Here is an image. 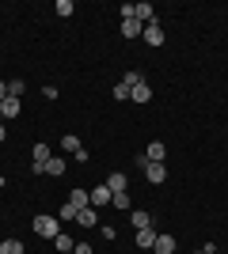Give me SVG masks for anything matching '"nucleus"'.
<instances>
[{"label":"nucleus","instance_id":"obj_30","mask_svg":"<svg viewBox=\"0 0 228 254\" xmlns=\"http://www.w3.org/2000/svg\"><path fill=\"white\" fill-rule=\"evenodd\" d=\"M4 137H8V129H4V126H0V140H4Z\"/></svg>","mask_w":228,"mask_h":254},{"label":"nucleus","instance_id":"obj_18","mask_svg":"<svg viewBox=\"0 0 228 254\" xmlns=\"http://www.w3.org/2000/svg\"><path fill=\"white\" fill-rule=\"evenodd\" d=\"M0 254H27V251H23L19 239H4V243H0Z\"/></svg>","mask_w":228,"mask_h":254},{"label":"nucleus","instance_id":"obj_19","mask_svg":"<svg viewBox=\"0 0 228 254\" xmlns=\"http://www.w3.org/2000/svg\"><path fill=\"white\" fill-rule=\"evenodd\" d=\"M54 247H57V251H61V254H69V251H73V235H65V232H61V235H57V239H54Z\"/></svg>","mask_w":228,"mask_h":254},{"label":"nucleus","instance_id":"obj_10","mask_svg":"<svg viewBox=\"0 0 228 254\" xmlns=\"http://www.w3.org/2000/svg\"><path fill=\"white\" fill-rule=\"evenodd\" d=\"M130 99H133V103H149V99H152V87L145 84V80H141V84H133L130 87Z\"/></svg>","mask_w":228,"mask_h":254},{"label":"nucleus","instance_id":"obj_33","mask_svg":"<svg viewBox=\"0 0 228 254\" xmlns=\"http://www.w3.org/2000/svg\"><path fill=\"white\" fill-rule=\"evenodd\" d=\"M69 254H73V251H69Z\"/></svg>","mask_w":228,"mask_h":254},{"label":"nucleus","instance_id":"obj_17","mask_svg":"<svg viewBox=\"0 0 228 254\" xmlns=\"http://www.w3.org/2000/svg\"><path fill=\"white\" fill-rule=\"evenodd\" d=\"M130 224L141 232V228H152V216H149V212H130Z\"/></svg>","mask_w":228,"mask_h":254},{"label":"nucleus","instance_id":"obj_15","mask_svg":"<svg viewBox=\"0 0 228 254\" xmlns=\"http://www.w3.org/2000/svg\"><path fill=\"white\" fill-rule=\"evenodd\" d=\"M61 148H65L69 156H76V152L84 148V144H80V137H76V133H65V137H61Z\"/></svg>","mask_w":228,"mask_h":254},{"label":"nucleus","instance_id":"obj_3","mask_svg":"<svg viewBox=\"0 0 228 254\" xmlns=\"http://www.w3.org/2000/svg\"><path fill=\"white\" fill-rule=\"evenodd\" d=\"M107 186H110V193H126V190H130L126 171H110V175H107Z\"/></svg>","mask_w":228,"mask_h":254},{"label":"nucleus","instance_id":"obj_2","mask_svg":"<svg viewBox=\"0 0 228 254\" xmlns=\"http://www.w3.org/2000/svg\"><path fill=\"white\" fill-rule=\"evenodd\" d=\"M137 163H141V171H145V179H149L152 182V186H160V182L163 179H167V167H163V163H149V159H137Z\"/></svg>","mask_w":228,"mask_h":254},{"label":"nucleus","instance_id":"obj_13","mask_svg":"<svg viewBox=\"0 0 228 254\" xmlns=\"http://www.w3.org/2000/svg\"><path fill=\"white\" fill-rule=\"evenodd\" d=\"M137 247H141V251H152V247H156V232H152V228H141V232H137Z\"/></svg>","mask_w":228,"mask_h":254},{"label":"nucleus","instance_id":"obj_26","mask_svg":"<svg viewBox=\"0 0 228 254\" xmlns=\"http://www.w3.org/2000/svg\"><path fill=\"white\" fill-rule=\"evenodd\" d=\"M122 84H130V87L141 84V72H126V76H122Z\"/></svg>","mask_w":228,"mask_h":254},{"label":"nucleus","instance_id":"obj_22","mask_svg":"<svg viewBox=\"0 0 228 254\" xmlns=\"http://www.w3.org/2000/svg\"><path fill=\"white\" fill-rule=\"evenodd\" d=\"M110 205H114V209H122V212H130V193H114V197H110Z\"/></svg>","mask_w":228,"mask_h":254},{"label":"nucleus","instance_id":"obj_5","mask_svg":"<svg viewBox=\"0 0 228 254\" xmlns=\"http://www.w3.org/2000/svg\"><path fill=\"white\" fill-rule=\"evenodd\" d=\"M110 197H114V193H110L107 182H103V186H95V190H91V209H103V205H110Z\"/></svg>","mask_w":228,"mask_h":254},{"label":"nucleus","instance_id":"obj_32","mask_svg":"<svg viewBox=\"0 0 228 254\" xmlns=\"http://www.w3.org/2000/svg\"><path fill=\"white\" fill-rule=\"evenodd\" d=\"M145 254H156V251H145Z\"/></svg>","mask_w":228,"mask_h":254},{"label":"nucleus","instance_id":"obj_24","mask_svg":"<svg viewBox=\"0 0 228 254\" xmlns=\"http://www.w3.org/2000/svg\"><path fill=\"white\" fill-rule=\"evenodd\" d=\"M99 228H103V239H110V243L118 239V228H114V224H99Z\"/></svg>","mask_w":228,"mask_h":254},{"label":"nucleus","instance_id":"obj_1","mask_svg":"<svg viewBox=\"0 0 228 254\" xmlns=\"http://www.w3.org/2000/svg\"><path fill=\"white\" fill-rule=\"evenodd\" d=\"M31 224H34V232L42 235V239H57V235H61V220H54L50 212H38Z\"/></svg>","mask_w":228,"mask_h":254},{"label":"nucleus","instance_id":"obj_9","mask_svg":"<svg viewBox=\"0 0 228 254\" xmlns=\"http://www.w3.org/2000/svg\"><path fill=\"white\" fill-rule=\"evenodd\" d=\"M69 205L73 209H87L91 205V190H69Z\"/></svg>","mask_w":228,"mask_h":254},{"label":"nucleus","instance_id":"obj_4","mask_svg":"<svg viewBox=\"0 0 228 254\" xmlns=\"http://www.w3.org/2000/svg\"><path fill=\"white\" fill-rule=\"evenodd\" d=\"M19 110H23V103L15 95H8L4 103H0V114H4V122H11V118H19Z\"/></svg>","mask_w":228,"mask_h":254},{"label":"nucleus","instance_id":"obj_29","mask_svg":"<svg viewBox=\"0 0 228 254\" xmlns=\"http://www.w3.org/2000/svg\"><path fill=\"white\" fill-rule=\"evenodd\" d=\"M4 99H8V84H4V80H0V103H4Z\"/></svg>","mask_w":228,"mask_h":254},{"label":"nucleus","instance_id":"obj_7","mask_svg":"<svg viewBox=\"0 0 228 254\" xmlns=\"http://www.w3.org/2000/svg\"><path fill=\"white\" fill-rule=\"evenodd\" d=\"M76 224H80V228H95V224H99V209H91V205L80 209V212H76Z\"/></svg>","mask_w":228,"mask_h":254},{"label":"nucleus","instance_id":"obj_28","mask_svg":"<svg viewBox=\"0 0 228 254\" xmlns=\"http://www.w3.org/2000/svg\"><path fill=\"white\" fill-rule=\"evenodd\" d=\"M194 254H217V247H213V243H206L202 251H194Z\"/></svg>","mask_w":228,"mask_h":254},{"label":"nucleus","instance_id":"obj_16","mask_svg":"<svg viewBox=\"0 0 228 254\" xmlns=\"http://www.w3.org/2000/svg\"><path fill=\"white\" fill-rule=\"evenodd\" d=\"M65 167H69L65 159H61V156H54L50 163H46V175H54V179H61V175H65Z\"/></svg>","mask_w":228,"mask_h":254},{"label":"nucleus","instance_id":"obj_27","mask_svg":"<svg viewBox=\"0 0 228 254\" xmlns=\"http://www.w3.org/2000/svg\"><path fill=\"white\" fill-rule=\"evenodd\" d=\"M73 254H95V251H91V243H76Z\"/></svg>","mask_w":228,"mask_h":254},{"label":"nucleus","instance_id":"obj_21","mask_svg":"<svg viewBox=\"0 0 228 254\" xmlns=\"http://www.w3.org/2000/svg\"><path fill=\"white\" fill-rule=\"evenodd\" d=\"M54 11H57V15H61V19H69V15H73V0H57V4H54Z\"/></svg>","mask_w":228,"mask_h":254},{"label":"nucleus","instance_id":"obj_31","mask_svg":"<svg viewBox=\"0 0 228 254\" xmlns=\"http://www.w3.org/2000/svg\"><path fill=\"white\" fill-rule=\"evenodd\" d=\"M0 126H4V114H0Z\"/></svg>","mask_w":228,"mask_h":254},{"label":"nucleus","instance_id":"obj_20","mask_svg":"<svg viewBox=\"0 0 228 254\" xmlns=\"http://www.w3.org/2000/svg\"><path fill=\"white\" fill-rule=\"evenodd\" d=\"M76 212H80V209H73V205H61V212H57V220H65V224H76Z\"/></svg>","mask_w":228,"mask_h":254},{"label":"nucleus","instance_id":"obj_6","mask_svg":"<svg viewBox=\"0 0 228 254\" xmlns=\"http://www.w3.org/2000/svg\"><path fill=\"white\" fill-rule=\"evenodd\" d=\"M141 38H145V46H163V27L160 23H149Z\"/></svg>","mask_w":228,"mask_h":254},{"label":"nucleus","instance_id":"obj_12","mask_svg":"<svg viewBox=\"0 0 228 254\" xmlns=\"http://www.w3.org/2000/svg\"><path fill=\"white\" fill-rule=\"evenodd\" d=\"M156 254H175V235H156Z\"/></svg>","mask_w":228,"mask_h":254},{"label":"nucleus","instance_id":"obj_23","mask_svg":"<svg viewBox=\"0 0 228 254\" xmlns=\"http://www.w3.org/2000/svg\"><path fill=\"white\" fill-rule=\"evenodd\" d=\"M114 99L126 103V99H130V84H122V80H118V84H114Z\"/></svg>","mask_w":228,"mask_h":254},{"label":"nucleus","instance_id":"obj_25","mask_svg":"<svg viewBox=\"0 0 228 254\" xmlns=\"http://www.w3.org/2000/svg\"><path fill=\"white\" fill-rule=\"evenodd\" d=\"M8 95H15V99L23 95V80H8Z\"/></svg>","mask_w":228,"mask_h":254},{"label":"nucleus","instance_id":"obj_14","mask_svg":"<svg viewBox=\"0 0 228 254\" xmlns=\"http://www.w3.org/2000/svg\"><path fill=\"white\" fill-rule=\"evenodd\" d=\"M122 34H126V38H141L145 27H141L137 19H122Z\"/></svg>","mask_w":228,"mask_h":254},{"label":"nucleus","instance_id":"obj_11","mask_svg":"<svg viewBox=\"0 0 228 254\" xmlns=\"http://www.w3.org/2000/svg\"><path fill=\"white\" fill-rule=\"evenodd\" d=\"M31 159H34V163H42V167H46V163L54 159V152H50V144H34V148H31Z\"/></svg>","mask_w":228,"mask_h":254},{"label":"nucleus","instance_id":"obj_8","mask_svg":"<svg viewBox=\"0 0 228 254\" xmlns=\"http://www.w3.org/2000/svg\"><path fill=\"white\" fill-rule=\"evenodd\" d=\"M163 156H167V148H163V140H152L149 148H145V159H149V163H163Z\"/></svg>","mask_w":228,"mask_h":254}]
</instances>
